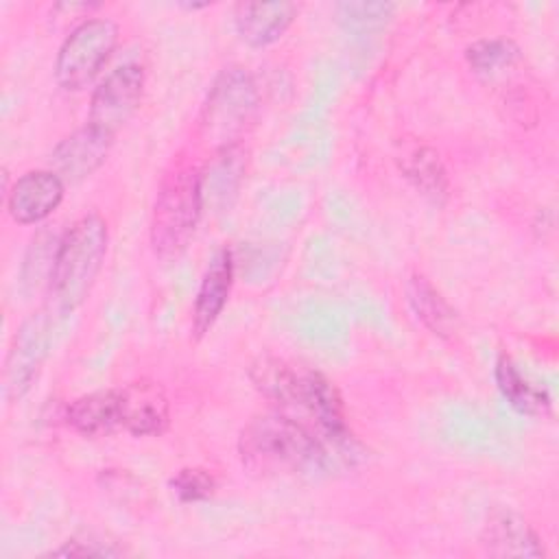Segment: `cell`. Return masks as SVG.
Instances as JSON below:
<instances>
[{
	"label": "cell",
	"mask_w": 559,
	"mask_h": 559,
	"mask_svg": "<svg viewBox=\"0 0 559 559\" xmlns=\"http://www.w3.org/2000/svg\"><path fill=\"white\" fill-rule=\"evenodd\" d=\"M234 284V255L229 249H221L207 264L192 306V334L205 336L221 317Z\"/></svg>",
	"instance_id": "cell-10"
},
{
	"label": "cell",
	"mask_w": 559,
	"mask_h": 559,
	"mask_svg": "<svg viewBox=\"0 0 559 559\" xmlns=\"http://www.w3.org/2000/svg\"><path fill=\"white\" fill-rule=\"evenodd\" d=\"M66 421L85 437H103L122 428L120 389H103L76 397L66 408Z\"/></svg>",
	"instance_id": "cell-14"
},
{
	"label": "cell",
	"mask_w": 559,
	"mask_h": 559,
	"mask_svg": "<svg viewBox=\"0 0 559 559\" xmlns=\"http://www.w3.org/2000/svg\"><path fill=\"white\" fill-rule=\"evenodd\" d=\"M299 4L277 2H240L234 13L236 33L253 48H264L277 41L295 22Z\"/></svg>",
	"instance_id": "cell-11"
},
{
	"label": "cell",
	"mask_w": 559,
	"mask_h": 559,
	"mask_svg": "<svg viewBox=\"0 0 559 559\" xmlns=\"http://www.w3.org/2000/svg\"><path fill=\"white\" fill-rule=\"evenodd\" d=\"M118 44V26L107 17L81 22L63 39L55 59V79L66 92L85 90L111 57Z\"/></svg>",
	"instance_id": "cell-5"
},
{
	"label": "cell",
	"mask_w": 559,
	"mask_h": 559,
	"mask_svg": "<svg viewBox=\"0 0 559 559\" xmlns=\"http://www.w3.org/2000/svg\"><path fill=\"white\" fill-rule=\"evenodd\" d=\"M496 384L502 397L522 415L544 417L550 413V397L544 389L535 386L522 376L518 365L509 356H500L496 362Z\"/></svg>",
	"instance_id": "cell-17"
},
{
	"label": "cell",
	"mask_w": 559,
	"mask_h": 559,
	"mask_svg": "<svg viewBox=\"0 0 559 559\" xmlns=\"http://www.w3.org/2000/svg\"><path fill=\"white\" fill-rule=\"evenodd\" d=\"M483 544L498 557H544V546L537 533L522 515L509 509H493L487 515Z\"/></svg>",
	"instance_id": "cell-13"
},
{
	"label": "cell",
	"mask_w": 559,
	"mask_h": 559,
	"mask_svg": "<svg viewBox=\"0 0 559 559\" xmlns=\"http://www.w3.org/2000/svg\"><path fill=\"white\" fill-rule=\"evenodd\" d=\"M238 452L242 465L264 478L317 476L338 463L321 439L277 411L260 415L242 428Z\"/></svg>",
	"instance_id": "cell-2"
},
{
	"label": "cell",
	"mask_w": 559,
	"mask_h": 559,
	"mask_svg": "<svg viewBox=\"0 0 559 559\" xmlns=\"http://www.w3.org/2000/svg\"><path fill=\"white\" fill-rule=\"evenodd\" d=\"M170 489L181 502H199L214 493L216 480L203 467H183L170 478Z\"/></svg>",
	"instance_id": "cell-21"
},
{
	"label": "cell",
	"mask_w": 559,
	"mask_h": 559,
	"mask_svg": "<svg viewBox=\"0 0 559 559\" xmlns=\"http://www.w3.org/2000/svg\"><path fill=\"white\" fill-rule=\"evenodd\" d=\"M520 57L515 44L507 39H483L467 48V61L474 72L493 76L507 68H511Z\"/></svg>",
	"instance_id": "cell-19"
},
{
	"label": "cell",
	"mask_w": 559,
	"mask_h": 559,
	"mask_svg": "<svg viewBox=\"0 0 559 559\" xmlns=\"http://www.w3.org/2000/svg\"><path fill=\"white\" fill-rule=\"evenodd\" d=\"M393 4L389 2H338L334 7L336 20L354 31L380 28L393 13Z\"/></svg>",
	"instance_id": "cell-20"
},
{
	"label": "cell",
	"mask_w": 559,
	"mask_h": 559,
	"mask_svg": "<svg viewBox=\"0 0 559 559\" xmlns=\"http://www.w3.org/2000/svg\"><path fill=\"white\" fill-rule=\"evenodd\" d=\"M107 238V223L98 214H85L57 242L48 280L61 312H72L90 295L105 262Z\"/></svg>",
	"instance_id": "cell-3"
},
{
	"label": "cell",
	"mask_w": 559,
	"mask_h": 559,
	"mask_svg": "<svg viewBox=\"0 0 559 559\" xmlns=\"http://www.w3.org/2000/svg\"><path fill=\"white\" fill-rule=\"evenodd\" d=\"M111 142V138L85 124L57 144V148L52 151V170L63 181H83L103 166Z\"/></svg>",
	"instance_id": "cell-9"
},
{
	"label": "cell",
	"mask_w": 559,
	"mask_h": 559,
	"mask_svg": "<svg viewBox=\"0 0 559 559\" xmlns=\"http://www.w3.org/2000/svg\"><path fill=\"white\" fill-rule=\"evenodd\" d=\"M255 85L242 68L225 70L203 107V129L223 151H231L236 138L255 109Z\"/></svg>",
	"instance_id": "cell-6"
},
{
	"label": "cell",
	"mask_w": 559,
	"mask_h": 559,
	"mask_svg": "<svg viewBox=\"0 0 559 559\" xmlns=\"http://www.w3.org/2000/svg\"><path fill=\"white\" fill-rule=\"evenodd\" d=\"M66 181L55 170H28L15 179L7 194V210L20 225L48 218L63 201Z\"/></svg>",
	"instance_id": "cell-8"
},
{
	"label": "cell",
	"mask_w": 559,
	"mask_h": 559,
	"mask_svg": "<svg viewBox=\"0 0 559 559\" xmlns=\"http://www.w3.org/2000/svg\"><path fill=\"white\" fill-rule=\"evenodd\" d=\"M44 354H46V321L44 317H33L22 325L20 334L15 336V345H13L9 369H7L9 393L22 395L28 389V384L33 382L39 369Z\"/></svg>",
	"instance_id": "cell-15"
},
{
	"label": "cell",
	"mask_w": 559,
	"mask_h": 559,
	"mask_svg": "<svg viewBox=\"0 0 559 559\" xmlns=\"http://www.w3.org/2000/svg\"><path fill=\"white\" fill-rule=\"evenodd\" d=\"M122 428L135 437L162 435L168 426L164 391L151 382H133L120 389Z\"/></svg>",
	"instance_id": "cell-12"
},
{
	"label": "cell",
	"mask_w": 559,
	"mask_h": 559,
	"mask_svg": "<svg viewBox=\"0 0 559 559\" xmlns=\"http://www.w3.org/2000/svg\"><path fill=\"white\" fill-rule=\"evenodd\" d=\"M144 94V68L135 61L122 63L111 70L94 90L90 100L87 124L107 138L116 133L133 118Z\"/></svg>",
	"instance_id": "cell-7"
},
{
	"label": "cell",
	"mask_w": 559,
	"mask_h": 559,
	"mask_svg": "<svg viewBox=\"0 0 559 559\" xmlns=\"http://www.w3.org/2000/svg\"><path fill=\"white\" fill-rule=\"evenodd\" d=\"M406 297L415 317L437 336L450 338L459 330L456 310L445 301V297L419 273L411 275L406 284Z\"/></svg>",
	"instance_id": "cell-16"
},
{
	"label": "cell",
	"mask_w": 559,
	"mask_h": 559,
	"mask_svg": "<svg viewBox=\"0 0 559 559\" xmlns=\"http://www.w3.org/2000/svg\"><path fill=\"white\" fill-rule=\"evenodd\" d=\"M406 179L430 201L441 203L448 197V175L432 148H417L402 159Z\"/></svg>",
	"instance_id": "cell-18"
},
{
	"label": "cell",
	"mask_w": 559,
	"mask_h": 559,
	"mask_svg": "<svg viewBox=\"0 0 559 559\" xmlns=\"http://www.w3.org/2000/svg\"><path fill=\"white\" fill-rule=\"evenodd\" d=\"M249 378L255 389L273 404V411L295 419L341 463L354 456V439L345 424L343 402L336 386L317 369L275 356H260Z\"/></svg>",
	"instance_id": "cell-1"
},
{
	"label": "cell",
	"mask_w": 559,
	"mask_h": 559,
	"mask_svg": "<svg viewBox=\"0 0 559 559\" xmlns=\"http://www.w3.org/2000/svg\"><path fill=\"white\" fill-rule=\"evenodd\" d=\"M203 210V177L194 166H177L157 190L151 214V247L164 260H177L190 245Z\"/></svg>",
	"instance_id": "cell-4"
}]
</instances>
